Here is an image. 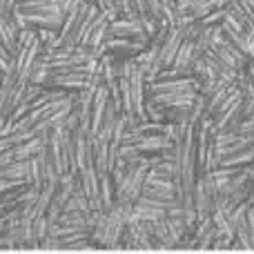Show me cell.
<instances>
[{
  "mask_svg": "<svg viewBox=\"0 0 254 254\" xmlns=\"http://www.w3.org/2000/svg\"><path fill=\"white\" fill-rule=\"evenodd\" d=\"M43 40H40L38 31L36 29H22L20 27V43H18V52L13 56V67H16L18 76L29 78V71L34 67V63L38 61L40 52H43Z\"/></svg>",
  "mask_w": 254,
  "mask_h": 254,
  "instance_id": "obj_1",
  "label": "cell"
},
{
  "mask_svg": "<svg viewBox=\"0 0 254 254\" xmlns=\"http://www.w3.org/2000/svg\"><path fill=\"white\" fill-rule=\"evenodd\" d=\"M125 225H127V205L116 203L112 210H107V223H105V232H103L101 248L119 250L121 237H123V232H125Z\"/></svg>",
  "mask_w": 254,
  "mask_h": 254,
  "instance_id": "obj_2",
  "label": "cell"
},
{
  "mask_svg": "<svg viewBox=\"0 0 254 254\" xmlns=\"http://www.w3.org/2000/svg\"><path fill=\"white\" fill-rule=\"evenodd\" d=\"M198 96L196 87L181 89V92H147V98L161 107H179V110H192Z\"/></svg>",
  "mask_w": 254,
  "mask_h": 254,
  "instance_id": "obj_3",
  "label": "cell"
},
{
  "mask_svg": "<svg viewBox=\"0 0 254 254\" xmlns=\"http://www.w3.org/2000/svg\"><path fill=\"white\" fill-rule=\"evenodd\" d=\"M152 237H154V246H156L158 250L179 248V243H181V232L176 230V225L172 223L170 216L152 221Z\"/></svg>",
  "mask_w": 254,
  "mask_h": 254,
  "instance_id": "obj_4",
  "label": "cell"
},
{
  "mask_svg": "<svg viewBox=\"0 0 254 254\" xmlns=\"http://www.w3.org/2000/svg\"><path fill=\"white\" fill-rule=\"evenodd\" d=\"M181 43H183V31H181V27L170 25L167 36L161 40V47H158V61H161L163 69L174 63V56H176V52H179Z\"/></svg>",
  "mask_w": 254,
  "mask_h": 254,
  "instance_id": "obj_5",
  "label": "cell"
},
{
  "mask_svg": "<svg viewBox=\"0 0 254 254\" xmlns=\"http://www.w3.org/2000/svg\"><path fill=\"white\" fill-rule=\"evenodd\" d=\"M198 78L194 74H185V76H165V78H156L149 83L147 92H181V89H190L196 87L198 89Z\"/></svg>",
  "mask_w": 254,
  "mask_h": 254,
  "instance_id": "obj_6",
  "label": "cell"
},
{
  "mask_svg": "<svg viewBox=\"0 0 254 254\" xmlns=\"http://www.w3.org/2000/svg\"><path fill=\"white\" fill-rule=\"evenodd\" d=\"M196 45H194V40L190 38H183V43H181L179 52H176L174 56V63H172V69L176 71V74H194V58H196Z\"/></svg>",
  "mask_w": 254,
  "mask_h": 254,
  "instance_id": "obj_7",
  "label": "cell"
},
{
  "mask_svg": "<svg viewBox=\"0 0 254 254\" xmlns=\"http://www.w3.org/2000/svg\"><path fill=\"white\" fill-rule=\"evenodd\" d=\"M78 185L87 198H101V174L96 165H85L78 170Z\"/></svg>",
  "mask_w": 254,
  "mask_h": 254,
  "instance_id": "obj_8",
  "label": "cell"
},
{
  "mask_svg": "<svg viewBox=\"0 0 254 254\" xmlns=\"http://www.w3.org/2000/svg\"><path fill=\"white\" fill-rule=\"evenodd\" d=\"M145 34L143 25H140L138 16L127 18V16H116L114 20H110V29L107 36H140Z\"/></svg>",
  "mask_w": 254,
  "mask_h": 254,
  "instance_id": "obj_9",
  "label": "cell"
},
{
  "mask_svg": "<svg viewBox=\"0 0 254 254\" xmlns=\"http://www.w3.org/2000/svg\"><path fill=\"white\" fill-rule=\"evenodd\" d=\"M45 143H47V136L38 134V136H34V138H27V140H22V143H18L16 147L11 149V154L16 161H27V158L36 156V154L43 149Z\"/></svg>",
  "mask_w": 254,
  "mask_h": 254,
  "instance_id": "obj_10",
  "label": "cell"
},
{
  "mask_svg": "<svg viewBox=\"0 0 254 254\" xmlns=\"http://www.w3.org/2000/svg\"><path fill=\"white\" fill-rule=\"evenodd\" d=\"M101 174V203L103 210H112L116 205V188H114V179L110 172H98Z\"/></svg>",
  "mask_w": 254,
  "mask_h": 254,
  "instance_id": "obj_11",
  "label": "cell"
},
{
  "mask_svg": "<svg viewBox=\"0 0 254 254\" xmlns=\"http://www.w3.org/2000/svg\"><path fill=\"white\" fill-rule=\"evenodd\" d=\"M248 232H250L252 239V248H254V207H248Z\"/></svg>",
  "mask_w": 254,
  "mask_h": 254,
  "instance_id": "obj_12",
  "label": "cell"
},
{
  "mask_svg": "<svg viewBox=\"0 0 254 254\" xmlns=\"http://www.w3.org/2000/svg\"><path fill=\"white\" fill-rule=\"evenodd\" d=\"M252 96H254V94H252Z\"/></svg>",
  "mask_w": 254,
  "mask_h": 254,
  "instance_id": "obj_13",
  "label": "cell"
}]
</instances>
